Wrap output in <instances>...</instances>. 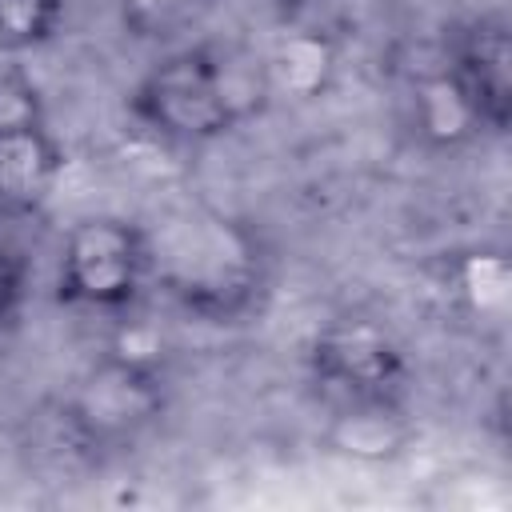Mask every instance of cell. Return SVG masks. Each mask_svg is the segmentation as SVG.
I'll return each mask as SVG.
<instances>
[{
  "label": "cell",
  "mask_w": 512,
  "mask_h": 512,
  "mask_svg": "<svg viewBox=\"0 0 512 512\" xmlns=\"http://www.w3.org/2000/svg\"><path fill=\"white\" fill-rule=\"evenodd\" d=\"M268 56L240 40H196L160 56L132 88L128 116L164 144H212L272 100Z\"/></svg>",
  "instance_id": "obj_1"
},
{
  "label": "cell",
  "mask_w": 512,
  "mask_h": 512,
  "mask_svg": "<svg viewBox=\"0 0 512 512\" xmlns=\"http://www.w3.org/2000/svg\"><path fill=\"white\" fill-rule=\"evenodd\" d=\"M152 244V284H160L184 312L204 320H232L252 308L260 292V248L244 224L216 212L172 220Z\"/></svg>",
  "instance_id": "obj_2"
},
{
  "label": "cell",
  "mask_w": 512,
  "mask_h": 512,
  "mask_svg": "<svg viewBox=\"0 0 512 512\" xmlns=\"http://www.w3.org/2000/svg\"><path fill=\"white\" fill-rule=\"evenodd\" d=\"M168 388L160 360L132 348L96 356L64 396V432L80 452L116 456L136 448L164 416Z\"/></svg>",
  "instance_id": "obj_3"
},
{
  "label": "cell",
  "mask_w": 512,
  "mask_h": 512,
  "mask_svg": "<svg viewBox=\"0 0 512 512\" xmlns=\"http://www.w3.org/2000/svg\"><path fill=\"white\" fill-rule=\"evenodd\" d=\"M152 284V244L148 228L136 220L96 212L80 216L56 260V304L88 312H128Z\"/></svg>",
  "instance_id": "obj_4"
},
{
  "label": "cell",
  "mask_w": 512,
  "mask_h": 512,
  "mask_svg": "<svg viewBox=\"0 0 512 512\" xmlns=\"http://www.w3.org/2000/svg\"><path fill=\"white\" fill-rule=\"evenodd\" d=\"M308 372L332 404L400 400L408 380V356L384 324L368 316H340L312 336Z\"/></svg>",
  "instance_id": "obj_5"
},
{
  "label": "cell",
  "mask_w": 512,
  "mask_h": 512,
  "mask_svg": "<svg viewBox=\"0 0 512 512\" xmlns=\"http://www.w3.org/2000/svg\"><path fill=\"white\" fill-rule=\"evenodd\" d=\"M444 72L464 96L480 132H508L512 120V40L500 16H476L448 40Z\"/></svg>",
  "instance_id": "obj_6"
},
{
  "label": "cell",
  "mask_w": 512,
  "mask_h": 512,
  "mask_svg": "<svg viewBox=\"0 0 512 512\" xmlns=\"http://www.w3.org/2000/svg\"><path fill=\"white\" fill-rule=\"evenodd\" d=\"M328 440H332L336 452H344L352 460H392L408 440L400 400H344V404H332Z\"/></svg>",
  "instance_id": "obj_7"
},
{
  "label": "cell",
  "mask_w": 512,
  "mask_h": 512,
  "mask_svg": "<svg viewBox=\"0 0 512 512\" xmlns=\"http://www.w3.org/2000/svg\"><path fill=\"white\" fill-rule=\"evenodd\" d=\"M60 168H64V152L52 128L24 140H8L0 144V196L12 204H36L40 196H48Z\"/></svg>",
  "instance_id": "obj_8"
},
{
  "label": "cell",
  "mask_w": 512,
  "mask_h": 512,
  "mask_svg": "<svg viewBox=\"0 0 512 512\" xmlns=\"http://www.w3.org/2000/svg\"><path fill=\"white\" fill-rule=\"evenodd\" d=\"M412 104H416V128H420V136H428L432 144H460V140H468V136H480V128H476V120H472L464 96H460L456 84L448 80L444 64H436L432 72H424V76L416 80Z\"/></svg>",
  "instance_id": "obj_9"
},
{
  "label": "cell",
  "mask_w": 512,
  "mask_h": 512,
  "mask_svg": "<svg viewBox=\"0 0 512 512\" xmlns=\"http://www.w3.org/2000/svg\"><path fill=\"white\" fill-rule=\"evenodd\" d=\"M204 12H208V0H116L124 36L140 44H172Z\"/></svg>",
  "instance_id": "obj_10"
},
{
  "label": "cell",
  "mask_w": 512,
  "mask_h": 512,
  "mask_svg": "<svg viewBox=\"0 0 512 512\" xmlns=\"http://www.w3.org/2000/svg\"><path fill=\"white\" fill-rule=\"evenodd\" d=\"M48 132V108L28 68L0 60V144Z\"/></svg>",
  "instance_id": "obj_11"
},
{
  "label": "cell",
  "mask_w": 512,
  "mask_h": 512,
  "mask_svg": "<svg viewBox=\"0 0 512 512\" xmlns=\"http://www.w3.org/2000/svg\"><path fill=\"white\" fill-rule=\"evenodd\" d=\"M64 24V0H0V48L36 52Z\"/></svg>",
  "instance_id": "obj_12"
},
{
  "label": "cell",
  "mask_w": 512,
  "mask_h": 512,
  "mask_svg": "<svg viewBox=\"0 0 512 512\" xmlns=\"http://www.w3.org/2000/svg\"><path fill=\"white\" fill-rule=\"evenodd\" d=\"M304 4L308 0H208V8H220L248 32H288L296 28Z\"/></svg>",
  "instance_id": "obj_13"
},
{
  "label": "cell",
  "mask_w": 512,
  "mask_h": 512,
  "mask_svg": "<svg viewBox=\"0 0 512 512\" xmlns=\"http://www.w3.org/2000/svg\"><path fill=\"white\" fill-rule=\"evenodd\" d=\"M24 288H28V260L16 244L0 236V320H8L20 308Z\"/></svg>",
  "instance_id": "obj_14"
}]
</instances>
